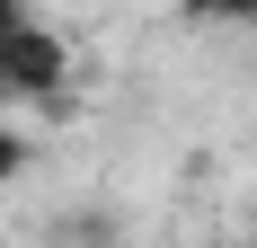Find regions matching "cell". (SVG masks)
<instances>
[{
	"mask_svg": "<svg viewBox=\"0 0 257 248\" xmlns=\"http://www.w3.org/2000/svg\"><path fill=\"white\" fill-rule=\"evenodd\" d=\"M71 80V45L53 36L45 18H27L9 45H0V106H18V98H53Z\"/></svg>",
	"mask_w": 257,
	"mask_h": 248,
	"instance_id": "obj_1",
	"label": "cell"
},
{
	"mask_svg": "<svg viewBox=\"0 0 257 248\" xmlns=\"http://www.w3.org/2000/svg\"><path fill=\"white\" fill-rule=\"evenodd\" d=\"M186 18H257V0H186Z\"/></svg>",
	"mask_w": 257,
	"mask_h": 248,
	"instance_id": "obj_4",
	"label": "cell"
},
{
	"mask_svg": "<svg viewBox=\"0 0 257 248\" xmlns=\"http://www.w3.org/2000/svg\"><path fill=\"white\" fill-rule=\"evenodd\" d=\"M9 177H27V133L0 124V186H9Z\"/></svg>",
	"mask_w": 257,
	"mask_h": 248,
	"instance_id": "obj_3",
	"label": "cell"
},
{
	"mask_svg": "<svg viewBox=\"0 0 257 248\" xmlns=\"http://www.w3.org/2000/svg\"><path fill=\"white\" fill-rule=\"evenodd\" d=\"M248 248H257V239H248Z\"/></svg>",
	"mask_w": 257,
	"mask_h": 248,
	"instance_id": "obj_6",
	"label": "cell"
},
{
	"mask_svg": "<svg viewBox=\"0 0 257 248\" xmlns=\"http://www.w3.org/2000/svg\"><path fill=\"white\" fill-rule=\"evenodd\" d=\"M18 27H27V0H0V45H9Z\"/></svg>",
	"mask_w": 257,
	"mask_h": 248,
	"instance_id": "obj_5",
	"label": "cell"
},
{
	"mask_svg": "<svg viewBox=\"0 0 257 248\" xmlns=\"http://www.w3.org/2000/svg\"><path fill=\"white\" fill-rule=\"evenodd\" d=\"M124 230L106 222L98 204H80V213H62V222H45V248H115Z\"/></svg>",
	"mask_w": 257,
	"mask_h": 248,
	"instance_id": "obj_2",
	"label": "cell"
}]
</instances>
